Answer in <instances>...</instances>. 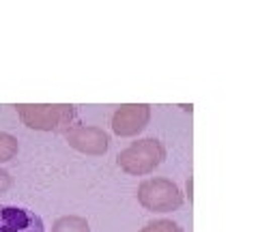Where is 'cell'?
I'll return each instance as SVG.
<instances>
[{"mask_svg":"<svg viewBox=\"0 0 258 232\" xmlns=\"http://www.w3.org/2000/svg\"><path fill=\"white\" fill-rule=\"evenodd\" d=\"M20 121L35 131H54L64 133L78 125V110L76 106H67V103H18Z\"/></svg>","mask_w":258,"mask_h":232,"instance_id":"cell-1","label":"cell"},{"mask_svg":"<svg viewBox=\"0 0 258 232\" xmlns=\"http://www.w3.org/2000/svg\"><path fill=\"white\" fill-rule=\"evenodd\" d=\"M166 159V146L157 138H142L132 142L116 155V164L132 177H147L155 172Z\"/></svg>","mask_w":258,"mask_h":232,"instance_id":"cell-2","label":"cell"},{"mask_svg":"<svg viewBox=\"0 0 258 232\" xmlns=\"http://www.w3.org/2000/svg\"><path fill=\"white\" fill-rule=\"evenodd\" d=\"M138 202L147 211L153 213H170L181 209L183 204V191L170 179H147L138 185L136 191Z\"/></svg>","mask_w":258,"mask_h":232,"instance_id":"cell-3","label":"cell"},{"mask_svg":"<svg viewBox=\"0 0 258 232\" xmlns=\"http://www.w3.org/2000/svg\"><path fill=\"white\" fill-rule=\"evenodd\" d=\"M69 146L76 148L78 153L84 155H103L110 148V133L103 131L101 127H93V125H74L71 129L64 131Z\"/></svg>","mask_w":258,"mask_h":232,"instance_id":"cell-4","label":"cell"},{"mask_svg":"<svg viewBox=\"0 0 258 232\" xmlns=\"http://www.w3.org/2000/svg\"><path fill=\"white\" fill-rule=\"evenodd\" d=\"M151 121V106L147 103H127L116 108L112 114V131L120 138H132L144 131V127Z\"/></svg>","mask_w":258,"mask_h":232,"instance_id":"cell-5","label":"cell"},{"mask_svg":"<svg viewBox=\"0 0 258 232\" xmlns=\"http://www.w3.org/2000/svg\"><path fill=\"white\" fill-rule=\"evenodd\" d=\"M0 232H45V226L37 213L24 206L0 204Z\"/></svg>","mask_w":258,"mask_h":232,"instance_id":"cell-6","label":"cell"},{"mask_svg":"<svg viewBox=\"0 0 258 232\" xmlns=\"http://www.w3.org/2000/svg\"><path fill=\"white\" fill-rule=\"evenodd\" d=\"M52 232H91V226L80 215H62L54 221Z\"/></svg>","mask_w":258,"mask_h":232,"instance_id":"cell-7","label":"cell"},{"mask_svg":"<svg viewBox=\"0 0 258 232\" xmlns=\"http://www.w3.org/2000/svg\"><path fill=\"white\" fill-rule=\"evenodd\" d=\"M20 150V142L18 138H13L11 133H5L0 131V164H7L18 155Z\"/></svg>","mask_w":258,"mask_h":232,"instance_id":"cell-8","label":"cell"},{"mask_svg":"<svg viewBox=\"0 0 258 232\" xmlns=\"http://www.w3.org/2000/svg\"><path fill=\"white\" fill-rule=\"evenodd\" d=\"M138 232H183V228L172 219H155V221H149Z\"/></svg>","mask_w":258,"mask_h":232,"instance_id":"cell-9","label":"cell"},{"mask_svg":"<svg viewBox=\"0 0 258 232\" xmlns=\"http://www.w3.org/2000/svg\"><path fill=\"white\" fill-rule=\"evenodd\" d=\"M11 185H13V179H11V174L7 172V170H3V168H0V196H3V194H7V191L11 189Z\"/></svg>","mask_w":258,"mask_h":232,"instance_id":"cell-10","label":"cell"},{"mask_svg":"<svg viewBox=\"0 0 258 232\" xmlns=\"http://www.w3.org/2000/svg\"><path fill=\"white\" fill-rule=\"evenodd\" d=\"M187 194H189V202H191V179L187 181Z\"/></svg>","mask_w":258,"mask_h":232,"instance_id":"cell-11","label":"cell"}]
</instances>
